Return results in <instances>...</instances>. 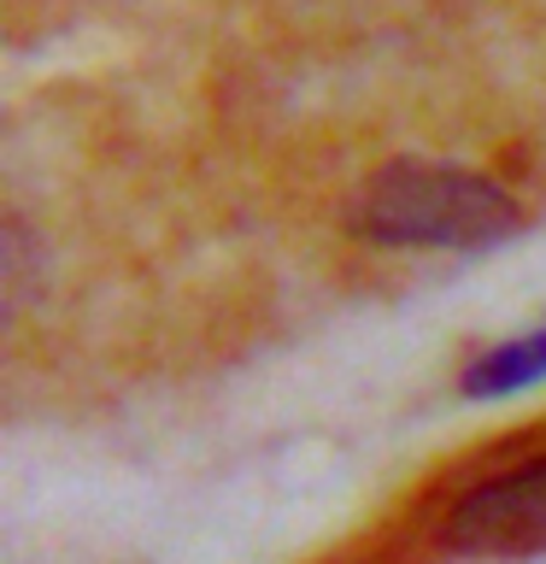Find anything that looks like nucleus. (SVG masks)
Returning <instances> with one entry per match:
<instances>
[{"label": "nucleus", "instance_id": "obj_4", "mask_svg": "<svg viewBox=\"0 0 546 564\" xmlns=\"http://www.w3.org/2000/svg\"><path fill=\"white\" fill-rule=\"evenodd\" d=\"M0 259H7V312L18 317V312H24V300H30V289H35L30 229L24 224H7V236H0Z\"/></svg>", "mask_w": 546, "mask_h": 564}, {"label": "nucleus", "instance_id": "obj_2", "mask_svg": "<svg viewBox=\"0 0 546 564\" xmlns=\"http://www.w3.org/2000/svg\"><path fill=\"white\" fill-rule=\"evenodd\" d=\"M440 541L465 558H493V564L546 558V453L476 482L447 511Z\"/></svg>", "mask_w": 546, "mask_h": 564}, {"label": "nucleus", "instance_id": "obj_1", "mask_svg": "<svg viewBox=\"0 0 546 564\" xmlns=\"http://www.w3.org/2000/svg\"><path fill=\"white\" fill-rule=\"evenodd\" d=\"M352 236L370 247H429V253H470L517 236L523 206L482 171L440 165V159H394L352 194Z\"/></svg>", "mask_w": 546, "mask_h": 564}, {"label": "nucleus", "instance_id": "obj_3", "mask_svg": "<svg viewBox=\"0 0 546 564\" xmlns=\"http://www.w3.org/2000/svg\"><path fill=\"white\" fill-rule=\"evenodd\" d=\"M546 382V324L511 335V341L488 347L482 359L465 370V394L470 400H511L523 388Z\"/></svg>", "mask_w": 546, "mask_h": 564}]
</instances>
